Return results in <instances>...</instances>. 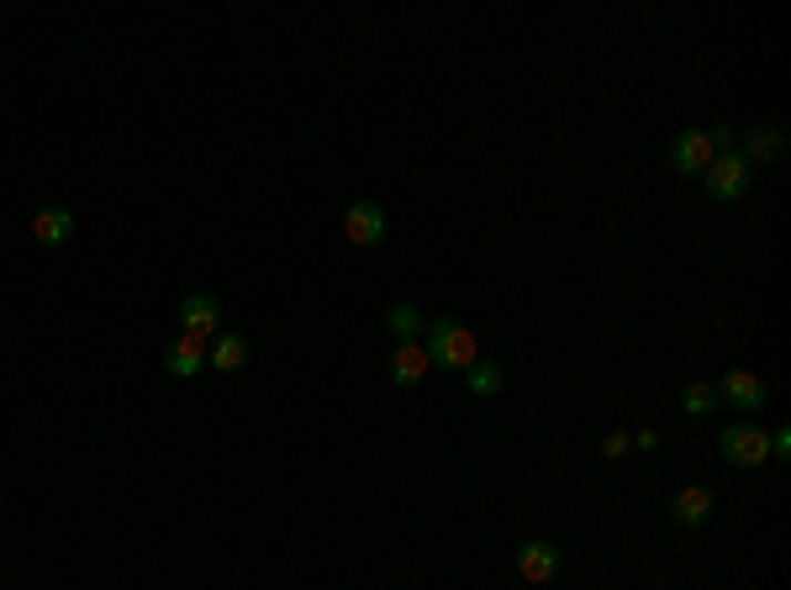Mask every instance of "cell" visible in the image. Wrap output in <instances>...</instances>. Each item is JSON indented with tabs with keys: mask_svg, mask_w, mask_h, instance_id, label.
I'll list each match as a JSON object with an SVG mask.
<instances>
[{
	"mask_svg": "<svg viewBox=\"0 0 791 590\" xmlns=\"http://www.w3.org/2000/svg\"><path fill=\"white\" fill-rule=\"evenodd\" d=\"M422 349H428V364L433 370H470L475 364V332L460 328V322H428V338H422Z\"/></svg>",
	"mask_w": 791,
	"mask_h": 590,
	"instance_id": "cell-1",
	"label": "cell"
},
{
	"mask_svg": "<svg viewBox=\"0 0 791 590\" xmlns=\"http://www.w3.org/2000/svg\"><path fill=\"white\" fill-rule=\"evenodd\" d=\"M718 448H723V459L733 464V469H760V464L770 459V433L754 427V422H733V427H723Z\"/></svg>",
	"mask_w": 791,
	"mask_h": 590,
	"instance_id": "cell-2",
	"label": "cell"
},
{
	"mask_svg": "<svg viewBox=\"0 0 791 590\" xmlns=\"http://www.w3.org/2000/svg\"><path fill=\"white\" fill-rule=\"evenodd\" d=\"M702 185H707V196H712V200H739L749 190V164L733 154V148H728V154H718L702 169Z\"/></svg>",
	"mask_w": 791,
	"mask_h": 590,
	"instance_id": "cell-3",
	"label": "cell"
},
{
	"mask_svg": "<svg viewBox=\"0 0 791 590\" xmlns=\"http://www.w3.org/2000/svg\"><path fill=\"white\" fill-rule=\"evenodd\" d=\"M712 158H718V148H712L707 127H691V132H681V137L670 143V169H676V175H702Z\"/></svg>",
	"mask_w": 791,
	"mask_h": 590,
	"instance_id": "cell-4",
	"label": "cell"
},
{
	"mask_svg": "<svg viewBox=\"0 0 791 590\" xmlns=\"http://www.w3.org/2000/svg\"><path fill=\"white\" fill-rule=\"evenodd\" d=\"M517 575H523L527 586H549L554 575H559V548H554L549 538L517 544Z\"/></svg>",
	"mask_w": 791,
	"mask_h": 590,
	"instance_id": "cell-5",
	"label": "cell"
},
{
	"mask_svg": "<svg viewBox=\"0 0 791 590\" xmlns=\"http://www.w3.org/2000/svg\"><path fill=\"white\" fill-rule=\"evenodd\" d=\"M343 232H349L353 248H374V242L386 238V211H380V200H353L349 211H343Z\"/></svg>",
	"mask_w": 791,
	"mask_h": 590,
	"instance_id": "cell-6",
	"label": "cell"
},
{
	"mask_svg": "<svg viewBox=\"0 0 791 590\" xmlns=\"http://www.w3.org/2000/svg\"><path fill=\"white\" fill-rule=\"evenodd\" d=\"M179 328L191 332V338H217V328H222V307H217V296H185L179 301Z\"/></svg>",
	"mask_w": 791,
	"mask_h": 590,
	"instance_id": "cell-7",
	"label": "cell"
},
{
	"mask_svg": "<svg viewBox=\"0 0 791 590\" xmlns=\"http://www.w3.org/2000/svg\"><path fill=\"white\" fill-rule=\"evenodd\" d=\"M718 391H723V401L739 406V412H760V406H766V380L754 370H728L723 380H718Z\"/></svg>",
	"mask_w": 791,
	"mask_h": 590,
	"instance_id": "cell-8",
	"label": "cell"
},
{
	"mask_svg": "<svg viewBox=\"0 0 791 590\" xmlns=\"http://www.w3.org/2000/svg\"><path fill=\"white\" fill-rule=\"evenodd\" d=\"M206 353H212V343H206V338H191V332H179L175 343L164 349V364H170V374L191 380V374L206 370Z\"/></svg>",
	"mask_w": 791,
	"mask_h": 590,
	"instance_id": "cell-9",
	"label": "cell"
},
{
	"mask_svg": "<svg viewBox=\"0 0 791 590\" xmlns=\"http://www.w3.org/2000/svg\"><path fill=\"white\" fill-rule=\"evenodd\" d=\"M787 154V132L775 127V122H760V127L744 132V164H775V158Z\"/></svg>",
	"mask_w": 791,
	"mask_h": 590,
	"instance_id": "cell-10",
	"label": "cell"
},
{
	"mask_svg": "<svg viewBox=\"0 0 791 590\" xmlns=\"http://www.w3.org/2000/svg\"><path fill=\"white\" fill-rule=\"evenodd\" d=\"M670 517H676L681 527H702L707 517H712V490H707V485H686V490H676Z\"/></svg>",
	"mask_w": 791,
	"mask_h": 590,
	"instance_id": "cell-11",
	"label": "cell"
},
{
	"mask_svg": "<svg viewBox=\"0 0 791 590\" xmlns=\"http://www.w3.org/2000/svg\"><path fill=\"white\" fill-rule=\"evenodd\" d=\"M428 370H433V364H428V349H422V343H396V353H391L396 385H422V374Z\"/></svg>",
	"mask_w": 791,
	"mask_h": 590,
	"instance_id": "cell-12",
	"label": "cell"
},
{
	"mask_svg": "<svg viewBox=\"0 0 791 590\" xmlns=\"http://www.w3.org/2000/svg\"><path fill=\"white\" fill-rule=\"evenodd\" d=\"M206 364L222 370V374L243 370V364H248V338H238V332H217V338H212V353H206Z\"/></svg>",
	"mask_w": 791,
	"mask_h": 590,
	"instance_id": "cell-13",
	"label": "cell"
},
{
	"mask_svg": "<svg viewBox=\"0 0 791 590\" xmlns=\"http://www.w3.org/2000/svg\"><path fill=\"white\" fill-rule=\"evenodd\" d=\"M69 232H74V217H69L64 206H43L32 217V238L38 242H69Z\"/></svg>",
	"mask_w": 791,
	"mask_h": 590,
	"instance_id": "cell-14",
	"label": "cell"
},
{
	"mask_svg": "<svg viewBox=\"0 0 791 590\" xmlns=\"http://www.w3.org/2000/svg\"><path fill=\"white\" fill-rule=\"evenodd\" d=\"M386 328H391L396 338H401V343H418L422 332H428V328H422V311L412 307V301H396L391 317H386Z\"/></svg>",
	"mask_w": 791,
	"mask_h": 590,
	"instance_id": "cell-15",
	"label": "cell"
},
{
	"mask_svg": "<svg viewBox=\"0 0 791 590\" xmlns=\"http://www.w3.org/2000/svg\"><path fill=\"white\" fill-rule=\"evenodd\" d=\"M464 391L470 395H496L502 391V370H496L491 359H475V364L464 370Z\"/></svg>",
	"mask_w": 791,
	"mask_h": 590,
	"instance_id": "cell-16",
	"label": "cell"
},
{
	"mask_svg": "<svg viewBox=\"0 0 791 590\" xmlns=\"http://www.w3.org/2000/svg\"><path fill=\"white\" fill-rule=\"evenodd\" d=\"M718 406V391L707 385V380H697V385H686L681 391V412L686 416H702V412H712Z\"/></svg>",
	"mask_w": 791,
	"mask_h": 590,
	"instance_id": "cell-17",
	"label": "cell"
},
{
	"mask_svg": "<svg viewBox=\"0 0 791 590\" xmlns=\"http://www.w3.org/2000/svg\"><path fill=\"white\" fill-rule=\"evenodd\" d=\"M791 454V433H775L770 437V459H787Z\"/></svg>",
	"mask_w": 791,
	"mask_h": 590,
	"instance_id": "cell-18",
	"label": "cell"
},
{
	"mask_svg": "<svg viewBox=\"0 0 791 590\" xmlns=\"http://www.w3.org/2000/svg\"><path fill=\"white\" fill-rule=\"evenodd\" d=\"M628 443H634V437H628V433H613V437H607V454H623Z\"/></svg>",
	"mask_w": 791,
	"mask_h": 590,
	"instance_id": "cell-19",
	"label": "cell"
}]
</instances>
